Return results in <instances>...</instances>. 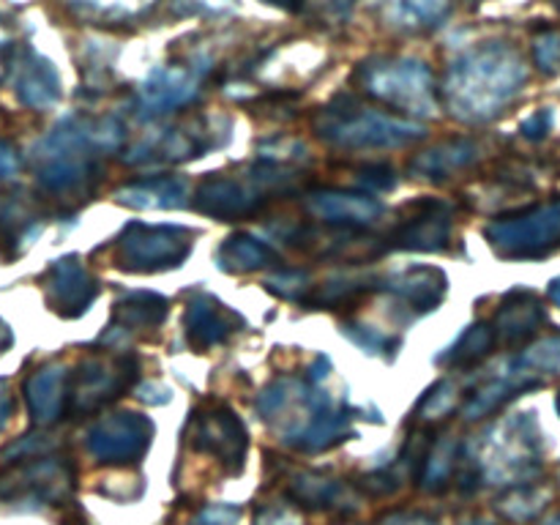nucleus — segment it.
<instances>
[{"label": "nucleus", "mask_w": 560, "mask_h": 525, "mask_svg": "<svg viewBox=\"0 0 560 525\" xmlns=\"http://www.w3.org/2000/svg\"><path fill=\"white\" fill-rule=\"evenodd\" d=\"M528 66L523 55L503 42H487L459 55L443 80V102L454 118L485 124L498 118L523 91Z\"/></svg>", "instance_id": "obj_1"}, {"label": "nucleus", "mask_w": 560, "mask_h": 525, "mask_svg": "<svg viewBox=\"0 0 560 525\" xmlns=\"http://www.w3.org/2000/svg\"><path fill=\"white\" fill-rule=\"evenodd\" d=\"M257 410L266 421L282 424V441L299 452H326L353 435L348 410H339L326 392L282 377L257 397Z\"/></svg>", "instance_id": "obj_2"}, {"label": "nucleus", "mask_w": 560, "mask_h": 525, "mask_svg": "<svg viewBox=\"0 0 560 525\" xmlns=\"http://www.w3.org/2000/svg\"><path fill=\"white\" fill-rule=\"evenodd\" d=\"M124 140L118 118H82L69 115L36 145V178L49 191L80 186L93 173V151L115 148Z\"/></svg>", "instance_id": "obj_3"}, {"label": "nucleus", "mask_w": 560, "mask_h": 525, "mask_svg": "<svg viewBox=\"0 0 560 525\" xmlns=\"http://www.w3.org/2000/svg\"><path fill=\"white\" fill-rule=\"evenodd\" d=\"M36 438L14 443L0 454V498L9 503L55 506L74 490V470L66 459L47 454Z\"/></svg>", "instance_id": "obj_4"}, {"label": "nucleus", "mask_w": 560, "mask_h": 525, "mask_svg": "<svg viewBox=\"0 0 560 525\" xmlns=\"http://www.w3.org/2000/svg\"><path fill=\"white\" fill-rule=\"evenodd\" d=\"M541 468V441L530 413L501 419L481 435L474 470L490 485H528Z\"/></svg>", "instance_id": "obj_5"}, {"label": "nucleus", "mask_w": 560, "mask_h": 525, "mask_svg": "<svg viewBox=\"0 0 560 525\" xmlns=\"http://www.w3.org/2000/svg\"><path fill=\"white\" fill-rule=\"evenodd\" d=\"M317 131L339 148H397L424 137V126L416 120L381 113L350 96H339L323 107Z\"/></svg>", "instance_id": "obj_6"}, {"label": "nucleus", "mask_w": 560, "mask_h": 525, "mask_svg": "<svg viewBox=\"0 0 560 525\" xmlns=\"http://www.w3.org/2000/svg\"><path fill=\"white\" fill-rule=\"evenodd\" d=\"M359 82L366 93L402 113L430 115L435 109V82L430 69L416 58L383 55L364 60L359 66Z\"/></svg>", "instance_id": "obj_7"}, {"label": "nucleus", "mask_w": 560, "mask_h": 525, "mask_svg": "<svg viewBox=\"0 0 560 525\" xmlns=\"http://www.w3.org/2000/svg\"><path fill=\"white\" fill-rule=\"evenodd\" d=\"M492 249L506 260H539L560 238V200L503 217L487 228Z\"/></svg>", "instance_id": "obj_8"}, {"label": "nucleus", "mask_w": 560, "mask_h": 525, "mask_svg": "<svg viewBox=\"0 0 560 525\" xmlns=\"http://www.w3.org/2000/svg\"><path fill=\"white\" fill-rule=\"evenodd\" d=\"M290 178L293 175L282 167H260L252 173V178H208L197 189L195 206L208 217L241 219L257 211L268 191Z\"/></svg>", "instance_id": "obj_9"}, {"label": "nucleus", "mask_w": 560, "mask_h": 525, "mask_svg": "<svg viewBox=\"0 0 560 525\" xmlns=\"http://www.w3.org/2000/svg\"><path fill=\"white\" fill-rule=\"evenodd\" d=\"M195 235L175 224H129L120 238V257L131 271L178 268L195 246Z\"/></svg>", "instance_id": "obj_10"}, {"label": "nucleus", "mask_w": 560, "mask_h": 525, "mask_svg": "<svg viewBox=\"0 0 560 525\" xmlns=\"http://www.w3.org/2000/svg\"><path fill=\"white\" fill-rule=\"evenodd\" d=\"M153 424L140 413H109L93 421L85 446L93 459L104 465H135L151 448Z\"/></svg>", "instance_id": "obj_11"}, {"label": "nucleus", "mask_w": 560, "mask_h": 525, "mask_svg": "<svg viewBox=\"0 0 560 525\" xmlns=\"http://www.w3.org/2000/svg\"><path fill=\"white\" fill-rule=\"evenodd\" d=\"M246 430L228 405H208L191 416V446L222 463L230 474L244 468Z\"/></svg>", "instance_id": "obj_12"}, {"label": "nucleus", "mask_w": 560, "mask_h": 525, "mask_svg": "<svg viewBox=\"0 0 560 525\" xmlns=\"http://www.w3.org/2000/svg\"><path fill=\"white\" fill-rule=\"evenodd\" d=\"M137 377V364L126 355H91L80 364L77 381L69 383L71 410H93L118 399Z\"/></svg>", "instance_id": "obj_13"}, {"label": "nucleus", "mask_w": 560, "mask_h": 525, "mask_svg": "<svg viewBox=\"0 0 560 525\" xmlns=\"http://www.w3.org/2000/svg\"><path fill=\"white\" fill-rule=\"evenodd\" d=\"M5 71L11 74V85H14L16 98L25 107L47 109L60 102V93H63L60 74L36 49L11 44L9 58H5Z\"/></svg>", "instance_id": "obj_14"}, {"label": "nucleus", "mask_w": 560, "mask_h": 525, "mask_svg": "<svg viewBox=\"0 0 560 525\" xmlns=\"http://www.w3.org/2000/svg\"><path fill=\"white\" fill-rule=\"evenodd\" d=\"M217 145V131H213V120H195L189 126H178V129H162L159 135L148 137L142 145L131 148L126 162L129 164H173L184 162V159L200 156L206 148Z\"/></svg>", "instance_id": "obj_15"}, {"label": "nucleus", "mask_w": 560, "mask_h": 525, "mask_svg": "<svg viewBox=\"0 0 560 525\" xmlns=\"http://www.w3.org/2000/svg\"><path fill=\"white\" fill-rule=\"evenodd\" d=\"M44 288H47V301L52 304L55 312L63 317H77L91 306L96 299V279L91 277L85 266L77 257H63L49 266L47 277H44Z\"/></svg>", "instance_id": "obj_16"}, {"label": "nucleus", "mask_w": 560, "mask_h": 525, "mask_svg": "<svg viewBox=\"0 0 560 525\" xmlns=\"http://www.w3.org/2000/svg\"><path fill=\"white\" fill-rule=\"evenodd\" d=\"M200 85V69H180V66H156L140 88L142 115H162L178 109L195 98Z\"/></svg>", "instance_id": "obj_17"}, {"label": "nucleus", "mask_w": 560, "mask_h": 525, "mask_svg": "<svg viewBox=\"0 0 560 525\" xmlns=\"http://www.w3.org/2000/svg\"><path fill=\"white\" fill-rule=\"evenodd\" d=\"M448 235H452V219L443 202H416L410 208V219H402L394 233V244L399 249L416 252H441L446 249Z\"/></svg>", "instance_id": "obj_18"}, {"label": "nucleus", "mask_w": 560, "mask_h": 525, "mask_svg": "<svg viewBox=\"0 0 560 525\" xmlns=\"http://www.w3.org/2000/svg\"><path fill=\"white\" fill-rule=\"evenodd\" d=\"M238 323V315L219 304L213 295H197L186 312V334H189V342L200 350L228 342L238 331L235 328Z\"/></svg>", "instance_id": "obj_19"}, {"label": "nucleus", "mask_w": 560, "mask_h": 525, "mask_svg": "<svg viewBox=\"0 0 560 525\" xmlns=\"http://www.w3.org/2000/svg\"><path fill=\"white\" fill-rule=\"evenodd\" d=\"M545 323V306L528 290H514L503 299L501 310H498L495 323V337L503 345H523L539 331V326Z\"/></svg>", "instance_id": "obj_20"}, {"label": "nucleus", "mask_w": 560, "mask_h": 525, "mask_svg": "<svg viewBox=\"0 0 560 525\" xmlns=\"http://www.w3.org/2000/svg\"><path fill=\"white\" fill-rule=\"evenodd\" d=\"M306 208L317 219L328 224H345V228H359V224L375 222L383 213V206L370 195H345V191H315L306 200Z\"/></svg>", "instance_id": "obj_21"}, {"label": "nucleus", "mask_w": 560, "mask_h": 525, "mask_svg": "<svg viewBox=\"0 0 560 525\" xmlns=\"http://www.w3.org/2000/svg\"><path fill=\"white\" fill-rule=\"evenodd\" d=\"M25 399L36 424H52L69 402V375L60 366H44L27 377Z\"/></svg>", "instance_id": "obj_22"}, {"label": "nucleus", "mask_w": 560, "mask_h": 525, "mask_svg": "<svg viewBox=\"0 0 560 525\" xmlns=\"http://www.w3.org/2000/svg\"><path fill=\"white\" fill-rule=\"evenodd\" d=\"M290 498L306 509L317 512H345V509H359V498L345 481L328 479L320 474H299L288 485Z\"/></svg>", "instance_id": "obj_23"}, {"label": "nucleus", "mask_w": 560, "mask_h": 525, "mask_svg": "<svg viewBox=\"0 0 560 525\" xmlns=\"http://www.w3.org/2000/svg\"><path fill=\"white\" fill-rule=\"evenodd\" d=\"M386 288L394 295L410 304L419 312H430L441 304V299L446 295V277L438 268H408V271H399L397 277H392L386 282Z\"/></svg>", "instance_id": "obj_24"}, {"label": "nucleus", "mask_w": 560, "mask_h": 525, "mask_svg": "<svg viewBox=\"0 0 560 525\" xmlns=\"http://www.w3.org/2000/svg\"><path fill=\"white\" fill-rule=\"evenodd\" d=\"M167 315V301L156 293H131L124 301L115 304V320L109 326V334L104 337V342H113L115 337H129L131 331H140V328L159 326Z\"/></svg>", "instance_id": "obj_25"}, {"label": "nucleus", "mask_w": 560, "mask_h": 525, "mask_svg": "<svg viewBox=\"0 0 560 525\" xmlns=\"http://www.w3.org/2000/svg\"><path fill=\"white\" fill-rule=\"evenodd\" d=\"M189 197V184L184 178H148L142 184H131L118 191V200L142 211H159V208H184Z\"/></svg>", "instance_id": "obj_26"}, {"label": "nucleus", "mask_w": 560, "mask_h": 525, "mask_svg": "<svg viewBox=\"0 0 560 525\" xmlns=\"http://www.w3.org/2000/svg\"><path fill=\"white\" fill-rule=\"evenodd\" d=\"M80 20L98 22V25H124V22L142 20L156 9L159 0H60Z\"/></svg>", "instance_id": "obj_27"}, {"label": "nucleus", "mask_w": 560, "mask_h": 525, "mask_svg": "<svg viewBox=\"0 0 560 525\" xmlns=\"http://www.w3.org/2000/svg\"><path fill=\"white\" fill-rule=\"evenodd\" d=\"M454 9V0H388L386 20L402 31H430Z\"/></svg>", "instance_id": "obj_28"}, {"label": "nucleus", "mask_w": 560, "mask_h": 525, "mask_svg": "<svg viewBox=\"0 0 560 525\" xmlns=\"http://www.w3.org/2000/svg\"><path fill=\"white\" fill-rule=\"evenodd\" d=\"M277 249H271L266 241L252 238V235H233L217 252L219 268L238 273L257 271V268L268 266V262H277Z\"/></svg>", "instance_id": "obj_29"}, {"label": "nucleus", "mask_w": 560, "mask_h": 525, "mask_svg": "<svg viewBox=\"0 0 560 525\" xmlns=\"http://www.w3.org/2000/svg\"><path fill=\"white\" fill-rule=\"evenodd\" d=\"M476 159V145L468 140L446 142V145H438L432 151L421 153L410 162V170L419 175H427V178H443V175L454 173V170L465 167L468 162Z\"/></svg>", "instance_id": "obj_30"}, {"label": "nucleus", "mask_w": 560, "mask_h": 525, "mask_svg": "<svg viewBox=\"0 0 560 525\" xmlns=\"http://www.w3.org/2000/svg\"><path fill=\"white\" fill-rule=\"evenodd\" d=\"M498 345L495 328L490 323H476L470 326L457 342L448 348V353L438 355V364H448V366H474L479 364L481 359L492 353V348Z\"/></svg>", "instance_id": "obj_31"}, {"label": "nucleus", "mask_w": 560, "mask_h": 525, "mask_svg": "<svg viewBox=\"0 0 560 525\" xmlns=\"http://www.w3.org/2000/svg\"><path fill=\"white\" fill-rule=\"evenodd\" d=\"M454 468H457V443L452 438H441L421 459V487L430 492L443 490L452 481Z\"/></svg>", "instance_id": "obj_32"}, {"label": "nucleus", "mask_w": 560, "mask_h": 525, "mask_svg": "<svg viewBox=\"0 0 560 525\" xmlns=\"http://www.w3.org/2000/svg\"><path fill=\"white\" fill-rule=\"evenodd\" d=\"M545 501H547V492L539 490V487H530L528 481V485L514 487V490L503 498L501 512L506 514V517L520 520V523H523V520L536 517V514L545 509Z\"/></svg>", "instance_id": "obj_33"}, {"label": "nucleus", "mask_w": 560, "mask_h": 525, "mask_svg": "<svg viewBox=\"0 0 560 525\" xmlns=\"http://www.w3.org/2000/svg\"><path fill=\"white\" fill-rule=\"evenodd\" d=\"M454 399H457V388H454V383L441 381L430 394H427V399L419 408V416L421 419H441L443 413H448V410L454 408Z\"/></svg>", "instance_id": "obj_34"}, {"label": "nucleus", "mask_w": 560, "mask_h": 525, "mask_svg": "<svg viewBox=\"0 0 560 525\" xmlns=\"http://www.w3.org/2000/svg\"><path fill=\"white\" fill-rule=\"evenodd\" d=\"M534 58L541 71L560 69V31H545L534 42Z\"/></svg>", "instance_id": "obj_35"}, {"label": "nucleus", "mask_w": 560, "mask_h": 525, "mask_svg": "<svg viewBox=\"0 0 560 525\" xmlns=\"http://www.w3.org/2000/svg\"><path fill=\"white\" fill-rule=\"evenodd\" d=\"M266 284L273 290V293L284 295V299H304L306 290L312 288L310 273L306 271H282L277 273V277L268 279Z\"/></svg>", "instance_id": "obj_36"}, {"label": "nucleus", "mask_w": 560, "mask_h": 525, "mask_svg": "<svg viewBox=\"0 0 560 525\" xmlns=\"http://www.w3.org/2000/svg\"><path fill=\"white\" fill-rule=\"evenodd\" d=\"M342 334L350 339V342L359 345L361 350H366V353H381V350L388 345L386 334L375 331L372 326H355V323H348V326L342 328Z\"/></svg>", "instance_id": "obj_37"}, {"label": "nucleus", "mask_w": 560, "mask_h": 525, "mask_svg": "<svg viewBox=\"0 0 560 525\" xmlns=\"http://www.w3.org/2000/svg\"><path fill=\"white\" fill-rule=\"evenodd\" d=\"M255 525H301V517L288 506V503H271V506H262L257 512Z\"/></svg>", "instance_id": "obj_38"}, {"label": "nucleus", "mask_w": 560, "mask_h": 525, "mask_svg": "<svg viewBox=\"0 0 560 525\" xmlns=\"http://www.w3.org/2000/svg\"><path fill=\"white\" fill-rule=\"evenodd\" d=\"M241 509L235 506H208L195 517V525H238Z\"/></svg>", "instance_id": "obj_39"}, {"label": "nucleus", "mask_w": 560, "mask_h": 525, "mask_svg": "<svg viewBox=\"0 0 560 525\" xmlns=\"http://www.w3.org/2000/svg\"><path fill=\"white\" fill-rule=\"evenodd\" d=\"M550 124H552L550 113H547V109H539V113L530 115V118L523 124V135L528 137V140H541V137L550 131Z\"/></svg>", "instance_id": "obj_40"}, {"label": "nucleus", "mask_w": 560, "mask_h": 525, "mask_svg": "<svg viewBox=\"0 0 560 525\" xmlns=\"http://www.w3.org/2000/svg\"><path fill=\"white\" fill-rule=\"evenodd\" d=\"M364 184L370 186V189H381V191H386V189H392L394 186V173H392V167H377V170H364Z\"/></svg>", "instance_id": "obj_41"}, {"label": "nucleus", "mask_w": 560, "mask_h": 525, "mask_svg": "<svg viewBox=\"0 0 560 525\" xmlns=\"http://www.w3.org/2000/svg\"><path fill=\"white\" fill-rule=\"evenodd\" d=\"M317 3H320V9L326 11L328 16L342 20V16H348L350 11H353V5L359 3V0H317Z\"/></svg>", "instance_id": "obj_42"}, {"label": "nucleus", "mask_w": 560, "mask_h": 525, "mask_svg": "<svg viewBox=\"0 0 560 525\" xmlns=\"http://www.w3.org/2000/svg\"><path fill=\"white\" fill-rule=\"evenodd\" d=\"M16 170V153L5 140H0V178H9Z\"/></svg>", "instance_id": "obj_43"}, {"label": "nucleus", "mask_w": 560, "mask_h": 525, "mask_svg": "<svg viewBox=\"0 0 560 525\" xmlns=\"http://www.w3.org/2000/svg\"><path fill=\"white\" fill-rule=\"evenodd\" d=\"M11 416V392L9 386H5V381H0V430H3V424L9 421Z\"/></svg>", "instance_id": "obj_44"}, {"label": "nucleus", "mask_w": 560, "mask_h": 525, "mask_svg": "<svg viewBox=\"0 0 560 525\" xmlns=\"http://www.w3.org/2000/svg\"><path fill=\"white\" fill-rule=\"evenodd\" d=\"M383 525H435V523L427 517H421V514H397V517L386 520Z\"/></svg>", "instance_id": "obj_45"}, {"label": "nucleus", "mask_w": 560, "mask_h": 525, "mask_svg": "<svg viewBox=\"0 0 560 525\" xmlns=\"http://www.w3.org/2000/svg\"><path fill=\"white\" fill-rule=\"evenodd\" d=\"M197 5H202V9H211V11H228L233 9L238 0H195Z\"/></svg>", "instance_id": "obj_46"}, {"label": "nucleus", "mask_w": 560, "mask_h": 525, "mask_svg": "<svg viewBox=\"0 0 560 525\" xmlns=\"http://www.w3.org/2000/svg\"><path fill=\"white\" fill-rule=\"evenodd\" d=\"M266 3L277 5V9H282V11H301L304 0H266Z\"/></svg>", "instance_id": "obj_47"}, {"label": "nucleus", "mask_w": 560, "mask_h": 525, "mask_svg": "<svg viewBox=\"0 0 560 525\" xmlns=\"http://www.w3.org/2000/svg\"><path fill=\"white\" fill-rule=\"evenodd\" d=\"M9 345H11V328L5 326L3 320H0V353H3V350L9 348Z\"/></svg>", "instance_id": "obj_48"}, {"label": "nucleus", "mask_w": 560, "mask_h": 525, "mask_svg": "<svg viewBox=\"0 0 560 525\" xmlns=\"http://www.w3.org/2000/svg\"><path fill=\"white\" fill-rule=\"evenodd\" d=\"M9 49H11V44L0 36V66H3V69H5V58H9Z\"/></svg>", "instance_id": "obj_49"}, {"label": "nucleus", "mask_w": 560, "mask_h": 525, "mask_svg": "<svg viewBox=\"0 0 560 525\" xmlns=\"http://www.w3.org/2000/svg\"><path fill=\"white\" fill-rule=\"evenodd\" d=\"M550 299L560 306V277L552 279V282H550Z\"/></svg>", "instance_id": "obj_50"}, {"label": "nucleus", "mask_w": 560, "mask_h": 525, "mask_svg": "<svg viewBox=\"0 0 560 525\" xmlns=\"http://www.w3.org/2000/svg\"><path fill=\"white\" fill-rule=\"evenodd\" d=\"M465 525H495V523H487V520H474V523H465Z\"/></svg>", "instance_id": "obj_51"}, {"label": "nucleus", "mask_w": 560, "mask_h": 525, "mask_svg": "<svg viewBox=\"0 0 560 525\" xmlns=\"http://www.w3.org/2000/svg\"><path fill=\"white\" fill-rule=\"evenodd\" d=\"M545 525H560V514H558V517H552L550 523H545Z\"/></svg>", "instance_id": "obj_52"}, {"label": "nucleus", "mask_w": 560, "mask_h": 525, "mask_svg": "<svg viewBox=\"0 0 560 525\" xmlns=\"http://www.w3.org/2000/svg\"><path fill=\"white\" fill-rule=\"evenodd\" d=\"M558 413H560V394H558Z\"/></svg>", "instance_id": "obj_53"}]
</instances>
